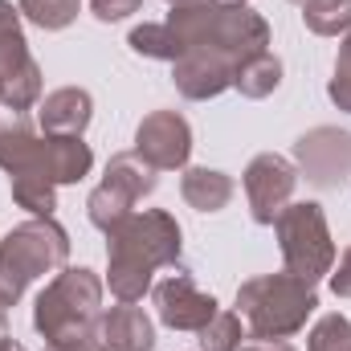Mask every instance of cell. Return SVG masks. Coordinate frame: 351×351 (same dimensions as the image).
I'll list each match as a JSON object with an SVG mask.
<instances>
[{
    "label": "cell",
    "instance_id": "52a82bcc",
    "mask_svg": "<svg viewBox=\"0 0 351 351\" xmlns=\"http://www.w3.org/2000/svg\"><path fill=\"white\" fill-rule=\"evenodd\" d=\"M274 237H278L282 262L294 278L315 286L335 269V241H331V225L319 200L286 204L274 221Z\"/></svg>",
    "mask_w": 351,
    "mask_h": 351
},
{
    "label": "cell",
    "instance_id": "4dcf8cb0",
    "mask_svg": "<svg viewBox=\"0 0 351 351\" xmlns=\"http://www.w3.org/2000/svg\"><path fill=\"white\" fill-rule=\"evenodd\" d=\"M4 335H8V311L0 306V339H4Z\"/></svg>",
    "mask_w": 351,
    "mask_h": 351
},
{
    "label": "cell",
    "instance_id": "d6986e66",
    "mask_svg": "<svg viewBox=\"0 0 351 351\" xmlns=\"http://www.w3.org/2000/svg\"><path fill=\"white\" fill-rule=\"evenodd\" d=\"M278 86H282V62L269 49L250 58L233 78V90H241V98H269Z\"/></svg>",
    "mask_w": 351,
    "mask_h": 351
},
{
    "label": "cell",
    "instance_id": "d6a6232c",
    "mask_svg": "<svg viewBox=\"0 0 351 351\" xmlns=\"http://www.w3.org/2000/svg\"><path fill=\"white\" fill-rule=\"evenodd\" d=\"M294 4H302V0H294Z\"/></svg>",
    "mask_w": 351,
    "mask_h": 351
},
{
    "label": "cell",
    "instance_id": "5b68a950",
    "mask_svg": "<svg viewBox=\"0 0 351 351\" xmlns=\"http://www.w3.org/2000/svg\"><path fill=\"white\" fill-rule=\"evenodd\" d=\"M66 262H70V233L53 217H33L12 225L0 241V306L4 311L16 306L29 282L62 274Z\"/></svg>",
    "mask_w": 351,
    "mask_h": 351
},
{
    "label": "cell",
    "instance_id": "7c38bea8",
    "mask_svg": "<svg viewBox=\"0 0 351 351\" xmlns=\"http://www.w3.org/2000/svg\"><path fill=\"white\" fill-rule=\"evenodd\" d=\"M294 188H298V168L286 156L262 152V156L250 160V168H245V200H250V213H254L258 225L278 221V213L290 204Z\"/></svg>",
    "mask_w": 351,
    "mask_h": 351
},
{
    "label": "cell",
    "instance_id": "f1b7e54d",
    "mask_svg": "<svg viewBox=\"0 0 351 351\" xmlns=\"http://www.w3.org/2000/svg\"><path fill=\"white\" fill-rule=\"evenodd\" d=\"M45 351H102L98 343H86V348H45Z\"/></svg>",
    "mask_w": 351,
    "mask_h": 351
},
{
    "label": "cell",
    "instance_id": "9c48e42d",
    "mask_svg": "<svg viewBox=\"0 0 351 351\" xmlns=\"http://www.w3.org/2000/svg\"><path fill=\"white\" fill-rule=\"evenodd\" d=\"M0 86L12 114H25L41 102V66L29 53L21 8H12V0H0Z\"/></svg>",
    "mask_w": 351,
    "mask_h": 351
},
{
    "label": "cell",
    "instance_id": "7a4b0ae2",
    "mask_svg": "<svg viewBox=\"0 0 351 351\" xmlns=\"http://www.w3.org/2000/svg\"><path fill=\"white\" fill-rule=\"evenodd\" d=\"M184 233L172 213L143 208L106 229V286L119 302H139L156 269H180Z\"/></svg>",
    "mask_w": 351,
    "mask_h": 351
},
{
    "label": "cell",
    "instance_id": "9a60e30c",
    "mask_svg": "<svg viewBox=\"0 0 351 351\" xmlns=\"http://www.w3.org/2000/svg\"><path fill=\"white\" fill-rule=\"evenodd\" d=\"M233 78H237V66H229L221 58H196V53H188V58L172 62L176 90L184 98H192V102H204V98H217V94L233 90Z\"/></svg>",
    "mask_w": 351,
    "mask_h": 351
},
{
    "label": "cell",
    "instance_id": "44dd1931",
    "mask_svg": "<svg viewBox=\"0 0 351 351\" xmlns=\"http://www.w3.org/2000/svg\"><path fill=\"white\" fill-rule=\"evenodd\" d=\"M21 16L33 21L37 29L45 33H58V29H70L82 12V0H16Z\"/></svg>",
    "mask_w": 351,
    "mask_h": 351
},
{
    "label": "cell",
    "instance_id": "484cf974",
    "mask_svg": "<svg viewBox=\"0 0 351 351\" xmlns=\"http://www.w3.org/2000/svg\"><path fill=\"white\" fill-rule=\"evenodd\" d=\"M331 294H335V298H351V245L343 250L339 265L331 269Z\"/></svg>",
    "mask_w": 351,
    "mask_h": 351
},
{
    "label": "cell",
    "instance_id": "4fadbf2b",
    "mask_svg": "<svg viewBox=\"0 0 351 351\" xmlns=\"http://www.w3.org/2000/svg\"><path fill=\"white\" fill-rule=\"evenodd\" d=\"M152 294H156V315H160V323L172 327V331H200V327H208L213 315L221 311L217 298L204 294V290L192 282V274H184V269H176L164 282H156Z\"/></svg>",
    "mask_w": 351,
    "mask_h": 351
},
{
    "label": "cell",
    "instance_id": "2e32d148",
    "mask_svg": "<svg viewBox=\"0 0 351 351\" xmlns=\"http://www.w3.org/2000/svg\"><path fill=\"white\" fill-rule=\"evenodd\" d=\"M90 119H94V98L82 86H62L45 94V102L37 110V123L45 135H82Z\"/></svg>",
    "mask_w": 351,
    "mask_h": 351
},
{
    "label": "cell",
    "instance_id": "ffe728a7",
    "mask_svg": "<svg viewBox=\"0 0 351 351\" xmlns=\"http://www.w3.org/2000/svg\"><path fill=\"white\" fill-rule=\"evenodd\" d=\"M302 25L319 37L351 33V0H302Z\"/></svg>",
    "mask_w": 351,
    "mask_h": 351
},
{
    "label": "cell",
    "instance_id": "ba28073f",
    "mask_svg": "<svg viewBox=\"0 0 351 351\" xmlns=\"http://www.w3.org/2000/svg\"><path fill=\"white\" fill-rule=\"evenodd\" d=\"M156 184H160V172L152 164H143L135 152L110 156V164H106V172L98 180V188L90 192V200H86L90 225H98L102 233L114 229L119 221H127L135 213V204L143 196L156 192Z\"/></svg>",
    "mask_w": 351,
    "mask_h": 351
},
{
    "label": "cell",
    "instance_id": "277c9868",
    "mask_svg": "<svg viewBox=\"0 0 351 351\" xmlns=\"http://www.w3.org/2000/svg\"><path fill=\"white\" fill-rule=\"evenodd\" d=\"M319 294L311 282L294 278L290 269L282 274H262L237 286V315L250 327L254 339H290L306 327L315 315Z\"/></svg>",
    "mask_w": 351,
    "mask_h": 351
},
{
    "label": "cell",
    "instance_id": "5bb4252c",
    "mask_svg": "<svg viewBox=\"0 0 351 351\" xmlns=\"http://www.w3.org/2000/svg\"><path fill=\"white\" fill-rule=\"evenodd\" d=\"M98 348L102 351H152L156 348V323L135 302H119V306L102 311Z\"/></svg>",
    "mask_w": 351,
    "mask_h": 351
},
{
    "label": "cell",
    "instance_id": "1f68e13d",
    "mask_svg": "<svg viewBox=\"0 0 351 351\" xmlns=\"http://www.w3.org/2000/svg\"><path fill=\"white\" fill-rule=\"evenodd\" d=\"M0 106H4V86H0Z\"/></svg>",
    "mask_w": 351,
    "mask_h": 351
},
{
    "label": "cell",
    "instance_id": "7402d4cb",
    "mask_svg": "<svg viewBox=\"0 0 351 351\" xmlns=\"http://www.w3.org/2000/svg\"><path fill=\"white\" fill-rule=\"evenodd\" d=\"M200 335V351H237L245 343V323L237 311H217L208 327L196 331Z\"/></svg>",
    "mask_w": 351,
    "mask_h": 351
},
{
    "label": "cell",
    "instance_id": "83f0119b",
    "mask_svg": "<svg viewBox=\"0 0 351 351\" xmlns=\"http://www.w3.org/2000/svg\"><path fill=\"white\" fill-rule=\"evenodd\" d=\"M168 4L176 8V4H200V0H168ZM221 4H245V0H221Z\"/></svg>",
    "mask_w": 351,
    "mask_h": 351
},
{
    "label": "cell",
    "instance_id": "8992f818",
    "mask_svg": "<svg viewBox=\"0 0 351 351\" xmlns=\"http://www.w3.org/2000/svg\"><path fill=\"white\" fill-rule=\"evenodd\" d=\"M0 168L12 180V200L29 208L33 217H53L58 208V184L49 176L45 139L33 131L29 114L0 119Z\"/></svg>",
    "mask_w": 351,
    "mask_h": 351
},
{
    "label": "cell",
    "instance_id": "cb8c5ba5",
    "mask_svg": "<svg viewBox=\"0 0 351 351\" xmlns=\"http://www.w3.org/2000/svg\"><path fill=\"white\" fill-rule=\"evenodd\" d=\"M327 94H331V102H335L339 110H348V114H351V33L339 41L335 74H331V82H327Z\"/></svg>",
    "mask_w": 351,
    "mask_h": 351
},
{
    "label": "cell",
    "instance_id": "f546056e",
    "mask_svg": "<svg viewBox=\"0 0 351 351\" xmlns=\"http://www.w3.org/2000/svg\"><path fill=\"white\" fill-rule=\"evenodd\" d=\"M0 351H25V348H21V343H12V339L4 335V339H0Z\"/></svg>",
    "mask_w": 351,
    "mask_h": 351
},
{
    "label": "cell",
    "instance_id": "6da1fadb",
    "mask_svg": "<svg viewBox=\"0 0 351 351\" xmlns=\"http://www.w3.org/2000/svg\"><path fill=\"white\" fill-rule=\"evenodd\" d=\"M127 45L152 62H180L196 53V58H221L241 70L250 58L269 49V25L250 4L200 0V4H176L168 21L135 25Z\"/></svg>",
    "mask_w": 351,
    "mask_h": 351
},
{
    "label": "cell",
    "instance_id": "8fae6325",
    "mask_svg": "<svg viewBox=\"0 0 351 351\" xmlns=\"http://www.w3.org/2000/svg\"><path fill=\"white\" fill-rule=\"evenodd\" d=\"M294 160L315 188H343L351 180V131L311 127L294 143Z\"/></svg>",
    "mask_w": 351,
    "mask_h": 351
},
{
    "label": "cell",
    "instance_id": "30bf717a",
    "mask_svg": "<svg viewBox=\"0 0 351 351\" xmlns=\"http://www.w3.org/2000/svg\"><path fill=\"white\" fill-rule=\"evenodd\" d=\"M135 156L156 172H184L192 156V127L180 110H152L135 127Z\"/></svg>",
    "mask_w": 351,
    "mask_h": 351
},
{
    "label": "cell",
    "instance_id": "ac0fdd59",
    "mask_svg": "<svg viewBox=\"0 0 351 351\" xmlns=\"http://www.w3.org/2000/svg\"><path fill=\"white\" fill-rule=\"evenodd\" d=\"M45 152H49V176L53 184H78L94 168V152L82 135H45Z\"/></svg>",
    "mask_w": 351,
    "mask_h": 351
},
{
    "label": "cell",
    "instance_id": "603a6c76",
    "mask_svg": "<svg viewBox=\"0 0 351 351\" xmlns=\"http://www.w3.org/2000/svg\"><path fill=\"white\" fill-rule=\"evenodd\" d=\"M306 351H351V319L339 311L323 315L306 335Z\"/></svg>",
    "mask_w": 351,
    "mask_h": 351
},
{
    "label": "cell",
    "instance_id": "e0dca14e",
    "mask_svg": "<svg viewBox=\"0 0 351 351\" xmlns=\"http://www.w3.org/2000/svg\"><path fill=\"white\" fill-rule=\"evenodd\" d=\"M233 176L217 172V168H184L180 176V196L196 208V213H221L233 200Z\"/></svg>",
    "mask_w": 351,
    "mask_h": 351
},
{
    "label": "cell",
    "instance_id": "4316f807",
    "mask_svg": "<svg viewBox=\"0 0 351 351\" xmlns=\"http://www.w3.org/2000/svg\"><path fill=\"white\" fill-rule=\"evenodd\" d=\"M237 351H298L290 339H245Z\"/></svg>",
    "mask_w": 351,
    "mask_h": 351
},
{
    "label": "cell",
    "instance_id": "d4e9b609",
    "mask_svg": "<svg viewBox=\"0 0 351 351\" xmlns=\"http://www.w3.org/2000/svg\"><path fill=\"white\" fill-rule=\"evenodd\" d=\"M143 0H90V12L102 21V25H114V21H127L131 12H139Z\"/></svg>",
    "mask_w": 351,
    "mask_h": 351
},
{
    "label": "cell",
    "instance_id": "3957f363",
    "mask_svg": "<svg viewBox=\"0 0 351 351\" xmlns=\"http://www.w3.org/2000/svg\"><path fill=\"white\" fill-rule=\"evenodd\" d=\"M102 278L78 265L53 274V282L37 294L33 327L45 339V348H86L98 343L102 327Z\"/></svg>",
    "mask_w": 351,
    "mask_h": 351
}]
</instances>
